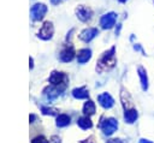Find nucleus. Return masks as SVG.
Returning a JSON list of instances; mask_svg holds the SVG:
<instances>
[{"label": "nucleus", "instance_id": "19", "mask_svg": "<svg viewBox=\"0 0 154 143\" xmlns=\"http://www.w3.org/2000/svg\"><path fill=\"white\" fill-rule=\"evenodd\" d=\"M42 113L46 114V115H55L58 113V111L55 108H48V107H42L41 108Z\"/></svg>", "mask_w": 154, "mask_h": 143}, {"label": "nucleus", "instance_id": "15", "mask_svg": "<svg viewBox=\"0 0 154 143\" xmlns=\"http://www.w3.org/2000/svg\"><path fill=\"white\" fill-rule=\"evenodd\" d=\"M77 125L83 130H88V129H90L93 126V123H91L90 118L88 115H85V117H82V118H79L77 120Z\"/></svg>", "mask_w": 154, "mask_h": 143}, {"label": "nucleus", "instance_id": "11", "mask_svg": "<svg viewBox=\"0 0 154 143\" xmlns=\"http://www.w3.org/2000/svg\"><path fill=\"white\" fill-rule=\"evenodd\" d=\"M63 90H64V89H61V88H59V87L52 85V87H48V88L45 89V95H46V97H47L48 100H54V99H57V97L61 94Z\"/></svg>", "mask_w": 154, "mask_h": 143}, {"label": "nucleus", "instance_id": "27", "mask_svg": "<svg viewBox=\"0 0 154 143\" xmlns=\"http://www.w3.org/2000/svg\"><path fill=\"white\" fill-rule=\"evenodd\" d=\"M118 1H119V2H126L128 0H118Z\"/></svg>", "mask_w": 154, "mask_h": 143}, {"label": "nucleus", "instance_id": "9", "mask_svg": "<svg viewBox=\"0 0 154 143\" xmlns=\"http://www.w3.org/2000/svg\"><path fill=\"white\" fill-rule=\"evenodd\" d=\"M97 34H99V30H97L96 28H88V29H84V30L81 32L79 37H81V40L84 41V42H90Z\"/></svg>", "mask_w": 154, "mask_h": 143}, {"label": "nucleus", "instance_id": "16", "mask_svg": "<svg viewBox=\"0 0 154 143\" xmlns=\"http://www.w3.org/2000/svg\"><path fill=\"white\" fill-rule=\"evenodd\" d=\"M138 76L141 79V85L143 90H147L148 88V77H147V72L143 67H138Z\"/></svg>", "mask_w": 154, "mask_h": 143}, {"label": "nucleus", "instance_id": "7", "mask_svg": "<svg viewBox=\"0 0 154 143\" xmlns=\"http://www.w3.org/2000/svg\"><path fill=\"white\" fill-rule=\"evenodd\" d=\"M97 101H99L100 106L103 107L105 109H108V108H111V107L114 105V100H113V97H112L108 93H102V94H100V95L97 96Z\"/></svg>", "mask_w": 154, "mask_h": 143}, {"label": "nucleus", "instance_id": "18", "mask_svg": "<svg viewBox=\"0 0 154 143\" xmlns=\"http://www.w3.org/2000/svg\"><path fill=\"white\" fill-rule=\"evenodd\" d=\"M70 121H71V119L67 114H60V115H58L55 124L58 127H64V126H67L70 124Z\"/></svg>", "mask_w": 154, "mask_h": 143}, {"label": "nucleus", "instance_id": "20", "mask_svg": "<svg viewBox=\"0 0 154 143\" xmlns=\"http://www.w3.org/2000/svg\"><path fill=\"white\" fill-rule=\"evenodd\" d=\"M48 142L49 141L43 136H37V137L32 138V141H31V143H48Z\"/></svg>", "mask_w": 154, "mask_h": 143}, {"label": "nucleus", "instance_id": "14", "mask_svg": "<svg viewBox=\"0 0 154 143\" xmlns=\"http://www.w3.org/2000/svg\"><path fill=\"white\" fill-rule=\"evenodd\" d=\"M72 96L75 99L82 100V99H87L89 96V93L85 88H76V89L72 90Z\"/></svg>", "mask_w": 154, "mask_h": 143}, {"label": "nucleus", "instance_id": "21", "mask_svg": "<svg viewBox=\"0 0 154 143\" xmlns=\"http://www.w3.org/2000/svg\"><path fill=\"white\" fill-rule=\"evenodd\" d=\"M79 143H94V141H93V137H89V138H87V139L81 141Z\"/></svg>", "mask_w": 154, "mask_h": 143}, {"label": "nucleus", "instance_id": "1", "mask_svg": "<svg viewBox=\"0 0 154 143\" xmlns=\"http://www.w3.org/2000/svg\"><path fill=\"white\" fill-rule=\"evenodd\" d=\"M116 65V55H114V47H112L109 50L105 52L102 56L99 59L97 65H96V71L99 72H105L111 70Z\"/></svg>", "mask_w": 154, "mask_h": 143}, {"label": "nucleus", "instance_id": "23", "mask_svg": "<svg viewBox=\"0 0 154 143\" xmlns=\"http://www.w3.org/2000/svg\"><path fill=\"white\" fill-rule=\"evenodd\" d=\"M63 1H65V0H51V2H52L53 5H59V4H61Z\"/></svg>", "mask_w": 154, "mask_h": 143}, {"label": "nucleus", "instance_id": "8", "mask_svg": "<svg viewBox=\"0 0 154 143\" xmlns=\"http://www.w3.org/2000/svg\"><path fill=\"white\" fill-rule=\"evenodd\" d=\"M76 16H77V18H78L79 20L87 22V20H89V19L91 18L93 12H91L90 8H88V7H85V6H78V7L76 8Z\"/></svg>", "mask_w": 154, "mask_h": 143}, {"label": "nucleus", "instance_id": "12", "mask_svg": "<svg viewBox=\"0 0 154 143\" xmlns=\"http://www.w3.org/2000/svg\"><path fill=\"white\" fill-rule=\"evenodd\" d=\"M90 58H91V50L88 48H83V49L78 50V53H77V61L79 64L88 62L90 60Z\"/></svg>", "mask_w": 154, "mask_h": 143}, {"label": "nucleus", "instance_id": "3", "mask_svg": "<svg viewBox=\"0 0 154 143\" xmlns=\"http://www.w3.org/2000/svg\"><path fill=\"white\" fill-rule=\"evenodd\" d=\"M100 129L103 132V135L106 136H111L112 133H114L118 129V121L114 118H106L101 121L100 124Z\"/></svg>", "mask_w": 154, "mask_h": 143}, {"label": "nucleus", "instance_id": "26", "mask_svg": "<svg viewBox=\"0 0 154 143\" xmlns=\"http://www.w3.org/2000/svg\"><path fill=\"white\" fill-rule=\"evenodd\" d=\"M34 119H35V115H32V114H31V115H30V123H32V120H34Z\"/></svg>", "mask_w": 154, "mask_h": 143}, {"label": "nucleus", "instance_id": "10", "mask_svg": "<svg viewBox=\"0 0 154 143\" xmlns=\"http://www.w3.org/2000/svg\"><path fill=\"white\" fill-rule=\"evenodd\" d=\"M73 56H75V49H73L72 46H66V47L60 52V55H59L60 60L64 61V62L71 61V60L73 59Z\"/></svg>", "mask_w": 154, "mask_h": 143}, {"label": "nucleus", "instance_id": "24", "mask_svg": "<svg viewBox=\"0 0 154 143\" xmlns=\"http://www.w3.org/2000/svg\"><path fill=\"white\" fill-rule=\"evenodd\" d=\"M138 143H153V142H150V141H148V139H144V138H143V139H141Z\"/></svg>", "mask_w": 154, "mask_h": 143}, {"label": "nucleus", "instance_id": "6", "mask_svg": "<svg viewBox=\"0 0 154 143\" xmlns=\"http://www.w3.org/2000/svg\"><path fill=\"white\" fill-rule=\"evenodd\" d=\"M53 34H54V28H53L52 22H45L43 25L41 26V29L38 30L37 36L42 40H49V38H52Z\"/></svg>", "mask_w": 154, "mask_h": 143}, {"label": "nucleus", "instance_id": "5", "mask_svg": "<svg viewBox=\"0 0 154 143\" xmlns=\"http://www.w3.org/2000/svg\"><path fill=\"white\" fill-rule=\"evenodd\" d=\"M116 22H117V14L114 12L105 13L100 18V25H101L102 29H111V28H113Z\"/></svg>", "mask_w": 154, "mask_h": 143}, {"label": "nucleus", "instance_id": "13", "mask_svg": "<svg viewBox=\"0 0 154 143\" xmlns=\"http://www.w3.org/2000/svg\"><path fill=\"white\" fill-rule=\"evenodd\" d=\"M137 111L135 108H129V109H125V113H124V120L125 123L128 124H132L136 121L137 119Z\"/></svg>", "mask_w": 154, "mask_h": 143}, {"label": "nucleus", "instance_id": "22", "mask_svg": "<svg viewBox=\"0 0 154 143\" xmlns=\"http://www.w3.org/2000/svg\"><path fill=\"white\" fill-rule=\"evenodd\" d=\"M107 143H123L120 139H117V138H114V139H109V141H107Z\"/></svg>", "mask_w": 154, "mask_h": 143}, {"label": "nucleus", "instance_id": "25", "mask_svg": "<svg viewBox=\"0 0 154 143\" xmlns=\"http://www.w3.org/2000/svg\"><path fill=\"white\" fill-rule=\"evenodd\" d=\"M29 61H30V68H32V66H34V65H32V58H30Z\"/></svg>", "mask_w": 154, "mask_h": 143}, {"label": "nucleus", "instance_id": "4", "mask_svg": "<svg viewBox=\"0 0 154 143\" xmlns=\"http://www.w3.org/2000/svg\"><path fill=\"white\" fill-rule=\"evenodd\" d=\"M47 12V6L45 4H35L30 10V16L32 20H41Z\"/></svg>", "mask_w": 154, "mask_h": 143}, {"label": "nucleus", "instance_id": "17", "mask_svg": "<svg viewBox=\"0 0 154 143\" xmlns=\"http://www.w3.org/2000/svg\"><path fill=\"white\" fill-rule=\"evenodd\" d=\"M95 103L93 102V101H87L85 103H84V106H83V113L85 114V115H93L94 113H95Z\"/></svg>", "mask_w": 154, "mask_h": 143}, {"label": "nucleus", "instance_id": "2", "mask_svg": "<svg viewBox=\"0 0 154 143\" xmlns=\"http://www.w3.org/2000/svg\"><path fill=\"white\" fill-rule=\"evenodd\" d=\"M49 83L52 85H55V87H59L61 89H65L66 87V83L69 81L67 76L64 73V72H58V71H53L48 78Z\"/></svg>", "mask_w": 154, "mask_h": 143}]
</instances>
